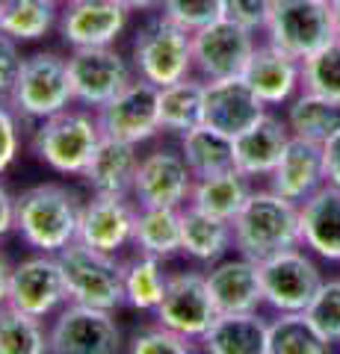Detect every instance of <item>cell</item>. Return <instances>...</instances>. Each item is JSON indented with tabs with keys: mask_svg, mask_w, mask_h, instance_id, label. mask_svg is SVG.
Returning <instances> with one entry per match:
<instances>
[{
	"mask_svg": "<svg viewBox=\"0 0 340 354\" xmlns=\"http://www.w3.org/2000/svg\"><path fill=\"white\" fill-rule=\"evenodd\" d=\"M287 127L293 136L325 145L328 139H334L340 133V101L323 97L316 92H305L299 97H293L287 106Z\"/></svg>",
	"mask_w": 340,
	"mask_h": 354,
	"instance_id": "obj_30",
	"label": "cell"
},
{
	"mask_svg": "<svg viewBox=\"0 0 340 354\" xmlns=\"http://www.w3.org/2000/svg\"><path fill=\"white\" fill-rule=\"evenodd\" d=\"M204 115V80L190 74L184 80L160 86V130L172 136H184L186 130L199 127Z\"/></svg>",
	"mask_w": 340,
	"mask_h": 354,
	"instance_id": "obj_28",
	"label": "cell"
},
{
	"mask_svg": "<svg viewBox=\"0 0 340 354\" xmlns=\"http://www.w3.org/2000/svg\"><path fill=\"white\" fill-rule=\"evenodd\" d=\"M69 301L116 310L125 304V263L116 260V254L95 251L74 239L69 248L57 254Z\"/></svg>",
	"mask_w": 340,
	"mask_h": 354,
	"instance_id": "obj_6",
	"label": "cell"
},
{
	"mask_svg": "<svg viewBox=\"0 0 340 354\" xmlns=\"http://www.w3.org/2000/svg\"><path fill=\"white\" fill-rule=\"evenodd\" d=\"M258 32L234 24L228 18H219L213 24L193 32V71L204 83L243 77L251 53L258 48Z\"/></svg>",
	"mask_w": 340,
	"mask_h": 354,
	"instance_id": "obj_10",
	"label": "cell"
},
{
	"mask_svg": "<svg viewBox=\"0 0 340 354\" xmlns=\"http://www.w3.org/2000/svg\"><path fill=\"white\" fill-rule=\"evenodd\" d=\"M139 169L136 145L118 139H101V145L92 153L89 165L83 169V183L89 186L92 195L104 198H130L134 195V180Z\"/></svg>",
	"mask_w": 340,
	"mask_h": 354,
	"instance_id": "obj_22",
	"label": "cell"
},
{
	"mask_svg": "<svg viewBox=\"0 0 340 354\" xmlns=\"http://www.w3.org/2000/svg\"><path fill=\"white\" fill-rule=\"evenodd\" d=\"M127 9L116 0H71L60 12V36L69 48H113L127 27Z\"/></svg>",
	"mask_w": 340,
	"mask_h": 354,
	"instance_id": "obj_16",
	"label": "cell"
},
{
	"mask_svg": "<svg viewBox=\"0 0 340 354\" xmlns=\"http://www.w3.org/2000/svg\"><path fill=\"white\" fill-rule=\"evenodd\" d=\"M21 41H15L12 36H6L0 30V101H9L12 88L18 83L21 65H24V57H21Z\"/></svg>",
	"mask_w": 340,
	"mask_h": 354,
	"instance_id": "obj_42",
	"label": "cell"
},
{
	"mask_svg": "<svg viewBox=\"0 0 340 354\" xmlns=\"http://www.w3.org/2000/svg\"><path fill=\"white\" fill-rule=\"evenodd\" d=\"M122 328L113 310L69 301L51 325V354H118Z\"/></svg>",
	"mask_w": 340,
	"mask_h": 354,
	"instance_id": "obj_9",
	"label": "cell"
},
{
	"mask_svg": "<svg viewBox=\"0 0 340 354\" xmlns=\"http://www.w3.org/2000/svg\"><path fill=\"white\" fill-rule=\"evenodd\" d=\"M57 0H3L0 6V30L15 41H39L60 27Z\"/></svg>",
	"mask_w": 340,
	"mask_h": 354,
	"instance_id": "obj_32",
	"label": "cell"
},
{
	"mask_svg": "<svg viewBox=\"0 0 340 354\" xmlns=\"http://www.w3.org/2000/svg\"><path fill=\"white\" fill-rule=\"evenodd\" d=\"M6 304H12L21 313H30L36 319L60 313L69 304V286H65L57 254L39 251L36 257H27L18 266H12Z\"/></svg>",
	"mask_w": 340,
	"mask_h": 354,
	"instance_id": "obj_13",
	"label": "cell"
},
{
	"mask_svg": "<svg viewBox=\"0 0 340 354\" xmlns=\"http://www.w3.org/2000/svg\"><path fill=\"white\" fill-rule=\"evenodd\" d=\"M195 177L186 165L181 148H157L139 160L134 198L136 207H175L181 209L190 204Z\"/></svg>",
	"mask_w": 340,
	"mask_h": 354,
	"instance_id": "obj_15",
	"label": "cell"
},
{
	"mask_svg": "<svg viewBox=\"0 0 340 354\" xmlns=\"http://www.w3.org/2000/svg\"><path fill=\"white\" fill-rule=\"evenodd\" d=\"M181 242L184 254L199 263H219L234 248V227L231 221L216 218L204 209L186 204L181 207Z\"/></svg>",
	"mask_w": 340,
	"mask_h": 354,
	"instance_id": "obj_26",
	"label": "cell"
},
{
	"mask_svg": "<svg viewBox=\"0 0 340 354\" xmlns=\"http://www.w3.org/2000/svg\"><path fill=\"white\" fill-rule=\"evenodd\" d=\"M57 3H60V6H65V3H71V0H57Z\"/></svg>",
	"mask_w": 340,
	"mask_h": 354,
	"instance_id": "obj_49",
	"label": "cell"
},
{
	"mask_svg": "<svg viewBox=\"0 0 340 354\" xmlns=\"http://www.w3.org/2000/svg\"><path fill=\"white\" fill-rule=\"evenodd\" d=\"M323 151H325V174H328V183L340 186V133H337L334 139L325 142Z\"/></svg>",
	"mask_w": 340,
	"mask_h": 354,
	"instance_id": "obj_44",
	"label": "cell"
},
{
	"mask_svg": "<svg viewBox=\"0 0 340 354\" xmlns=\"http://www.w3.org/2000/svg\"><path fill=\"white\" fill-rule=\"evenodd\" d=\"M207 286L219 313H255L263 304L260 266L246 257L213 263L207 272Z\"/></svg>",
	"mask_w": 340,
	"mask_h": 354,
	"instance_id": "obj_21",
	"label": "cell"
},
{
	"mask_svg": "<svg viewBox=\"0 0 340 354\" xmlns=\"http://www.w3.org/2000/svg\"><path fill=\"white\" fill-rule=\"evenodd\" d=\"M269 113V106L255 95L243 77H228V80L204 83V115L202 124L213 127L225 136L237 139L240 133L255 127Z\"/></svg>",
	"mask_w": 340,
	"mask_h": 354,
	"instance_id": "obj_17",
	"label": "cell"
},
{
	"mask_svg": "<svg viewBox=\"0 0 340 354\" xmlns=\"http://www.w3.org/2000/svg\"><path fill=\"white\" fill-rule=\"evenodd\" d=\"M323 3H328V6H334V3H337V0H323Z\"/></svg>",
	"mask_w": 340,
	"mask_h": 354,
	"instance_id": "obj_48",
	"label": "cell"
},
{
	"mask_svg": "<svg viewBox=\"0 0 340 354\" xmlns=\"http://www.w3.org/2000/svg\"><path fill=\"white\" fill-rule=\"evenodd\" d=\"M231 227L237 254L251 263H263L284 251L302 248L299 204L287 201L272 189L251 192L246 207L231 221Z\"/></svg>",
	"mask_w": 340,
	"mask_h": 354,
	"instance_id": "obj_2",
	"label": "cell"
},
{
	"mask_svg": "<svg viewBox=\"0 0 340 354\" xmlns=\"http://www.w3.org/2000/svg\"><path fill=\"white\" fill-rule=\"evenodd\" d=\"M305 316L328 342H340V281H325L305 310Z\"/></svg>",
	"mask_w": 340,
	"mask_h": 354,
	"instance_id": "obj_39",
	"label": "cell"
},
{
	"mask_svg": "<svg viewBox=\"0 0 340 354\" xmlns=\"http://www.w3.org/2000/svg\"><path fill=\"white\" fill-rule=\"evenodd\" d=\"M118 6H125L127 12H157L163 0H116Z\"/></svg>",
	"mask_w": 340,
	"mask_h": 354,
	"instance_id": "obj_45",
	"label": "cell"
},
{
	"mask_svg": "<svg viewBox=\"0 0 340 354\" xmlns=\"http://www.w3.org/2000/svg\"><path fill=\"white\" fill-rule=\"evenodd\" d=\"M216 316H219V310L213 304L211 286H207V274L202 272L169 274L163 301L154 310L157 325H166L190 339H202Z\"/></svg>",
	"mask_w": 340,
	"mask_h": 354,
	"instance_id": "obj_14",
	"label": "cell"
},
{
	"mask_svg": "<svg viewBox=\"0 0 340 354\" xmlns=\"http://www.w3.org/2000/svg\"><path fill=\"white\" fill-rule=\"evenodd\" d=\"M21 151V118L9 101H0V174L15 162Z\"/></svg>",
	"mask_w": 340,
	"mask_h": 354,
	"instance_id": "obj_41",
	"label": "cell"
},
{
	"mask_svg": "<svg viewBox=\"0 0 340 354\" xmlns=\"http://www.w3.org/2000/svg\"><path fill=\"white\" fill-rule=\"evenodd\" d=\"M325 183H328V174H325L323 145L290 136L278 165L269 174V189L278 192L281 198H287V201L302 204L305 198H311Z\"/></svg>",
	"mask_w": 340,
	"mask_h": 354,
	"instance_id": "obj_18",
	"label": "cell"
},
{
	"mask_svg": "<svg viewBox=\"0 0 340 354\" xmlns=\"http://www.w3.org/2000/svg\"><path fill=\"white\" fill-rule=\"evenodd\" d=\"M272 0H222V18L234 21V24L258 32L267 27Z\"/></svg>",
	"mask_w": 340,
	"mask_h": 354,
	"instance_id": "obj_40",
	"label": "cell"
},
{
	"mask_svg": "<svg viewBox=\"0 0 340 354\" xmlns=\"http://www.w3.org/2000/svg\"><path fill=\"white\" fill-rule=\"evenodd\" d=\"M0 6H3V0H0Z\"/></svg>",
	"mask_w": 340,
	"mask_h": 354,
	"instance_id": "obj_50",
	"label": "cell"
},
{
	"mask_svg": "<svg viewBox=\"0 0 340 354\" xmlns=\"http://www.w3.org/2000/svg\"><path fill=\"white\" fill-rule=\"evenodd\" d=\"M160 12L186 32H199L202 27L222 18V0H163Z\"/></svg>",
	"mask_w": 340,
	"mask_h": 354,
	"instance_id": "obj_38",
	"label": "cell"
},
{
	"mask_svg": "<svg viewBox=\"0 0 340 354\" xmlns=\"http://www.w3.org/2000/svg\"><path fill=\"white\" fill-rule=\"evenodd\" d=\"M9 278H12V266H9L6 254L0 251V304H6V295H9Z\"/></svg>",
	"mask_w": 340,
	"mask_h": 354,
	"instance_id": "obj_46",
	"label": "cell"
},
{
	"mask_svg": "<svg viewBox=\"0 0 340 354\" xmlns=\"http://www.w3.org/2000/svg\"><path fill=\"white\" fill-rule=\"evenodd\" d=\"M80 195L62 183H36L15 195V230L24 245L42 254H60L78 239Z\"/></svg>",
	"mask_w": 340,
	"mask_h": 354,
	"instance_id": "obj_1",
	"label": "cell"
},
{
	"mask_svg": "<svg viewBox=\"0 0 340 354\" xmlns=\"http://www.w3.org/2000/svg\"><path fill=\"white\" fill-rule=\"evenodd\" d=\"M134 71L154 86H169L193 74V32L178 27L157 9L134 32Z\"/></svg>",
	"mask_w": 340,
	"mask_h": 354,
	"instance_id": "obj_4",
	"label": "cell"
},
{
	"mask_svg": "<svg viewBox=\"0 0 340 354\" xmlns=\"http://www.w3.org/2000/svg\"><path fill=\"white\" fill-rule=\"evenodd\" d=\"M0 354H51V330L42 319L0 304Z\"/></svg>",
	"mask_w": 340,
	"mask_h": 354,
	"instance_id": "obj_35",
	"label": "cell"
},
{
	"mask_svg": "<svg viewBox=\"0 0 340 354\" xmlns=\"http://www.w3.org/2000/svg\"><path fill=\"white\" fill-rule=\"evenodd\" d=\"M74 104L98 109L134 80V68L116 48H74L69 53Z\"/></svg>",
	"mask_w": 340,
	"mask_h": 354,
	"instance_id": "obj_12",
	"label": "cell"
},
{
	"mask_svg": "<svg viewBox=\"0 0 340 354\" xmlns=\"http://www.w3.org/2000/svg\"><path fill=\"white\" fill-rule=\"evenodd\" d=\"M332 21H334V39H340V0L332 6Z\"/></svg>",
	"mask_w": 340,
	"mask_h": 354,
	"instance_id": "obj_47",
	"label": "cell"
},
{
	"mask_svg": "<svg viewBox=\"0 0 340 354\" xmlns=\"http://www.w3.org/2000/svg\"><path fill=\"white\" fill-rule=\"evenodd\" d=\"M104 133L98 124L95 109H62L39 124H33L30 151L39 162H45L51 171L65 177H80L89 165L92 153L101 145Z\"/></svg>",
	"mask_w": 340,
	"mask_h": 354,
	"instance_id": "obj_3",
	"label": "cell"
},
{
	"mask_svg": "<svg viewBox=\"0 0 340 354\" xmlns=\"http://www.w3.org/2000/svg\"><path fill=\"white\" fill-rule=\"evenodd\" d=\"M127 354H195V339L166 325L139 328L127 342Z\"/></svg>",
	"mask_w": 340,
	"mask_h": 354,
	"instance_id": "obj_37",
	"label": "cell"
},
{
	"mask_svg": "<svg viewBox=\"0 0 340 354\" xmlns=\"http://www.w3.org/2000/svg\"><path fill=\"white\" fill-rule=\"evenodd\" d=\"M98 124L107 139H118L127 145H142L154 139L160 130V86L134 77L113 101L95 109Z\"/></svg>",
	"mask_w": 340,
	"mask_h": 354,
	"instance_id": "obj_8",
	"label": "cell"
},
{
	"mask_svg": "<svg viewBox=\"0 0 340 354\" xmlns=\"http://www.w3.org/2000/svg\"><path fill=\"white\" fill-rule=\"evenodd\" d=\"M15 230V195L0 183V239Z\"/></svg>",
	"mask_w": 340,
	"mask_h": 354,
	"instance_id": "obj_43",
	"label": "cell"
},
{
	"mask_svg": "<svg viewBox=\"0 0 340 354\" xmlns=\"http://www.w3.org/2000/svg\"><path fill=\"white\" fill-rule=\"evenodd\" d=\"M267 354H332V342L305 313H278L269 322Z\"/></svg>",
	"mask_w": 340,
	"mask_h": 354,
	"instance_id": "obj_33",
	"label": "cell"
},
{
	"mask_svg": "<svg viewBox=\"0 0 340 354\" xmlns=\"http://www.w3.org/2000/svg\"><path fill=\"white\" fill-rule=\"evenodd\" d=\"M251 177H246L240 169H228V171H219L211 177H199L193 186V195H190V204L204 209L216 218H225V221H234L237 213L246 207V201L251 198Z\"/></svg>",
	"mask_w": 340,
	"mask_h": 354,
	"instance_id": "obj_27",
	"label": "cell"
},
{
	"mask_svg": "<svg viewBox=\"0 0 340 354\" xmlns=\"http://www.w3.org/2000/svg\"><path fill=\"white\" fill-rule=\"evenodd\" d=\"M169 274L163 272L160 257L151 254H136L134 260L125 263V304L134 310H151L154 313L157 304L163 301Z\"/></svg>",
	"mask_w": 340,
	"mask_h": 354,
	"instance_id": "obj_34",
	"label": "cell"
},
{
	"mask_svg": "<svg viewBox=\"0 0 340 354\" xmlns=\"http://www.w3.org/2000/svg\"><path fill=\"white\" fill-rule=\"evenodd\" d=\"M302 88L340 101V39H332L302 59Z\"/></svg>",
	"mask_w": 340,
	"mask_h": 354,
	"instance_id": "obj_36",
	"label": "cell"
},
{
	"mask_svg": "<svg viewBox=\"0 0 340 354\" xmlns=\"http://www.w3.org/2000/svg\"><path fill=\"white\" fill-rule=\"evenodd\" d=\"M260 266V283H263V301L278 313H305L314 295L320 292L323 272L308 254L293 248L272 260H263Z\"/></svg>",
	"mask_w": 340,
	"mask_h": 354,
	"instance_id": "obj_11",
	"label": "cell"
},
{
	"mask_svg": "<svg viewBox=\"0 0 340 354\" xmlns=\"http://www.w3.org/2000/svg\"><path fill=\"white\" fill-rule=\"evenodd\" d=\"M134 245L139 254L151 257H175L184 251L181 242V209L175 207H136Z\"/></svg>",
	"mask_w": 340,
	"mask_h": 354,
	"instance_id": "obj_29",
	"label": "cell"
},
{
	"mask_svg": "<svg viewBox=\"0 0 340 354\" xmlns=\"http://www.w3.org/2000/svg\"><path fill=\"white\" fill-rule=\"evenodd\" d=\"M243 80L267 106L290 104L302 86V59L284 53L272 41H260L243 71Z\"/></svg>",
	"mask_w": 340,
	"mask_h": 354,
	"instance_id": "obj_20",
	"label": "cell"
},
{
	"mask_svg": "<svg viewBox=\"0 0 340 354\" xmlns=\"http://www.w3.org/2000/svg\"><path fill=\"white\" fill-rule=\"evenodd\" d=\"M181 139V153L186 165H190L193 177H211L219 171H228V169H237L234 165V139L225 136L207 124H199L193 130H186Z\"/></svg>",
	"mask_w": 340,
	"mask_h": 354,
	"instance_id": "obj_31",
	"label": "cell"
},
{
	"mask_svg": "<svg viewBox=\"0 0 340 354\" xmlns=\"http://www.w3.org/2000/svg\"><path fill=\"white\" fill-rule=\"evenodd\" d=\"M74 104L69 80V57L53 50H36L24 57L18 83L9 95V106L27 124H39Z\"/></svg>",
	"mask_w": 340,
	"mask_h": 354,
	"instance_id": "obj_5",
	"label": "cell"
},
{
	"mask_svg": "<svg viewBox=\"0 0 340 354\" xmlns=\"http://www.w3.org/2000/svg\"><path fill=\"white\" fill-rule=\"evenodd\" d=\"M134 221H136V207L127 198L92 195L83 204L78 242L95 251L116 254L127 242H134Z\"/></svg>",
	"mask_w": 340,
	"mask_h": 354,
	"instance_id": "obj_19",
	"label": "cell"
},
{
	"mask_svg": "<svg viewBox=\"0 0 340 354\" xmlns=\"http://www.w3.org/2000/svg\"><path fill=\"white\" fill-rule=\"evenodd\" d=\"M199 342L204 354H267L269 322L258 310L255 313H219Z\"/></svg>",
	"mask_w": 340,
	"mask_h": 354,
	"instance_id": "obj_25",
	"label": "cell"
},
{
	"mask_svg": "<svg viewBox=\"0 0 340 354\" xmlns=\"http://www.w3.org/2000/svg\"><path fill=\"white\" fill-rule=\"evenodd\" d=\"M267 41L296 59H308L314 50L334 39L332 6L323 0H272L267 18Z\"/></svg>",
	"mask_w": 340,
	"mask_h": 354,
	"instance_id": "obj_7",
	"label": "cell"
},
{
	"mask_svg": "<svg viewBox=\"0 0 340 354\" xmlns=\"http://www.w3.org/2000/svg\"><path fill=\"white\" fill-rule=\"evenodd\" d=\"M302 245L323 260H340V186L325 183L299 204Z\"/></svg>",
	"mask_w": 340,
	"mask_h": 354,
	"instance_id": "obj_23",
	"label": "cell"
},
{
	"mask_svg": "<svg viewBox=\"0 0 340 354\" xmlns=\"http://www.w3.org/2000/svg\"><path fill=\"white\" fill-rule=\"evenodd\" d=\"M287 121L267 113L255 127L234 139V165L246 177H269L290 142Z\"/></svg>",
	"mask_w": 340,
	"mask_h": 354,
	"instance_id": "obj_24",
	"label": "cell"
}]
</instances>
